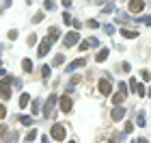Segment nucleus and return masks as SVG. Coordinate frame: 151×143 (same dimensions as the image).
I'll use <instances>...</instances> for the list:
<instances>
[{"label": "nucleus", "instance_id": "obj_1", "mask_svg": "<svg viewBox=\"0 0 151 143\" xmlns=\"http://www.w3.org/2000/svg\"><path fill=\"white\" fill-rule=\"evenodd\" d=\"M97 89H99L101 95H110V91H112V78H101L99 85H97Z\"/></svg>", "mask_w": 151, "mask_h": 143}, {"label": "nucleus", "instance_id": "obj_2", "mask_svg": "<svg viewBox=\"0 0 151 143\" xmlns=\"http://www.w3.org/2000/svg\"><path fill=\"white\" fill-rule=\"evenodd\" d=\"M50 134H52V139H56V141H63V139H65V134H67V130H65V126H63V124H54Z\"/></svg>", "mask_w": 151, "mask_h": 143}, {"label": "nucleus", "instance_id": "obj_3", "mask_svg": "<svg viewBox=\"0 0 151 143\" xmlns=\"http://www.w3.org/2000/svg\"><path fill=\"white\" fill-rule=\"evenodd\" d=\"M56 102H58V95L52 93L50 98H47L45 106H43V115H45V117H50V115H52V108H54V104H56Z\"/></svg>", "mask_w": 151, "mask_h": 143}, {"label": "nucleus", "instance_id": "obj_4", "mask_svg": "<svg viewBox=\"0 0 151 143\" xmlns=\"http://www.w3.org/2000/svg\"><path fill=\"white\" fill-rule=\"evenodd\" d=\"M80 41V35H78V33H76V30H71V33H67V35H65V46L67 48H71V46H76V44H78Z\"/></svg>", "mask_w": 151, "mask_h": 143}, {"label": "nucleus", "instance_id": "obj_5", "mask_svg": "<svg viewBox=\"0 0 151 143\" xmlns=\"http://www.w3.org/2000/svg\"><path fill=\"white\" fill-rule=\"evenodd\" d=\"M58 104H60V111H63V113H71L73 102H71V98H69V95H63V98L58 100Z\"/></svg>", "mask_w": 151, "mask_h": 143}, {"label": "nucleus", "instance_id": "obj_6", "mask_svg": "<svg viewBox=\"0 0 151 143\" xmlns=\"http://www.w3.org/2000/svg\"><path fill=\"white\" fill-rule=\"evenodd\" d=\"M127 9L132 13H140V11H145V2L142 0H132V2H127Z\"/></svg>", "mask_w": 151, "mask_h": 143}, {"label": "nucleus", "instance_id": "obj_7", "mask_svg": "<svg viewBox=\"0 0 151 143\" xmlns=\"http://www.w3.org/2000/svg\"><path fill=\"white\" fill-rule=\"evenodd\" d=\"M50 46H52V41H50V39H43V44H41L39 48H37V54H39V59L41 57H45V54H47V50H50Z\"/></svg>", "mask_w": 151, "mask_h": 143}, {"label": "nucleus", "instance_id": "obj_8", "mask_svg": "<svg viewBox=\"0 0 151 143\" xmlns=\"http://www.w3.org/2000/svg\"><path fill=\"white\" fill-rule=\"evenodd\" d=\"M123 117H125V108H123V106H116L114 111H112V121H121Z\"/></svg>", "mask_w": 151, "mask_h": 143}, {"label": "nucleus", "instance_id": "obj_9", "mask_svg": "<svg viewBox=\"0 0 151 143\" xmlns=\"http://www.w3.org/2000/svg\"><path fill=\"white\" fill-rule=\"evenodd\" d=\"M58 37H60V30L56 28V26H52V28H50V30H47V39H50V41L54 44V41H56V39H58Z\"/></svg>", "mask_w": 151, "mask_h": 143}, {"label": "nucleus", "instance_id": "obj_10", "mask_svg": "<svg viewBox=\"0 0 151 143\" xmlns=\"http://www.w3.org/2000/svg\"><path fill=\"white\" fill-rule=\"evenodd\" d=\"M108 54H110V50H108V48H101V50L97 52V57H95V61H97V63H104V61L108 59Z\"/></svg>", "mask_w": 151, "mask_h": 143}, {"label": "nucleus", "instance_id": "obj_11", "mask_svg": "<svg viewBox=\"0 0 151 143\" xmlns=\"http://www.w3.org/2000/svg\"><path fill=\"white\" fill-rule=\"evenodd\" d=\"M125 98H127V95L119 91V93H116V95H112V100H110V102H112V104H114V106H121V104H123V102H125Z\"/></svg>", "mask_w": 151, "mask_h": 143}, {"label": "nucleus", "instance_id": "obj_12", "mask_svg": "<svg viewBox=\"0 0 151 143\" xmlns=\"http://www.w3.org/2000/svg\"><path fill=\"white\" fill-rule=\"evenodd\" d=\"M82 65H86V61H84V59H78V61H73V63L67 65V72H73L76 67H82Z\"/></svg>", "mask_w": 151, "mask_h": 143}, {"label": "nucleus", "instance_id": "obj_13", "mask_svg": "<svg viewBox=\"0 0 151 143\" xmlns=\"http://www.w3.org/2000/svg\"><path fill=\"white\" fill-rule=\"evenodd\" d=\"M121 35L125 37V39H136V37H138V30H127V28H123Z\"/></svg>", "mask_w": 151, "mask_h": 143}, {"label": "nucleus", "instance_id": "obj_14", "mask_svg": "<svg viewBox=\"0 0 151 143\" xmlns=\"http://www.w3.org/2000/svg\"><path fill=\"white\" fill-rule=\"evenodd\" d=\"M28 102H30V95H28V93H22V95H19V106H22V108L28 106Z\"/></svg>", "mask_w": 151, "mask_h": 143}, {"label": "nucleus", "instance_id": "obj_15", "mask_svg": "<svg viewBox=\"0 0 151 143\" xmlns=\"http://www.w3.org/2000/svg\"><path fill=\"white\" fill-rule=\"evenodd\" d=\"M63 63H65V57H63V54H56V57L52 59V65H56V67L63 65Z\"/></svg>", "mask_w": 151, "mask_h": 143}, {"label": "nucleus", "instance_id": "obj_16", "mask_svg": "<svg viewBox=\"0 0 151 143\" xmlns=\"http://www.w3.org/2000/svg\"><path fill=\"white\" fill-rule=\"evenodd\" d=\"M19 124L30 126V124H32V117H28V115H19Z\"/></svg>", "mask_w": 151, "mask_h": 143}, {"label": "nucleus", "instance_id": "obj_17", "mask_svg": "<svg viewBox=\"0 0 151 143\" xmlns=\"http://www.w3.org/2000/svg\"><path fill=\"white\" fill-rule=\"evenodd\" d=\"M136 124H138L140 128L147 124V117H145V113H138V119H136Z\"/></svg>", "mask_w": 151, "mask_h": 143}, {"label": "nucleus", "instance_id": "obj_18", "mask_svg": "<svg viewBox=\"0 0 151 143\" xmlns=\"http://www.w3.org/2000/svg\"><path fill=\"white\" fill-rule=\"evenodd\" d=\"M22 70H26V72H30V70H32V63H30L28 59H24V61H22Z\"/></svg>", "mask_w": 151, "mask_h": 143}, {"label": "nucleus", "instance_id": "obj_19", "mask_svg": "<svg viewBox=\"0 0 151 143\" xmlns=\"http://www.w3.org/2000/svg\"><path fill=\"white\" fill-rule=\"evenodd\" d=\"M37 139V130H30L28 134H26V143H30V141H35Z\"/></svg>", "mask_w": 151, "mask_h": 143}, {"label": "nucleus", "instance_id": "obj_20", "mask_svg": "<svg viewBox=\"0 0 151 143\" xmlns=\"http://www.w3.org/2000/svg\"><path fill=\"white\" fill-rule=\"evenodd\" d=\"M17 141V132H9L6 134V143H15Z\"/></svg>", "mask_w": 151, "mask_h": 143}, {"label": "nucleus", "instance_id": "obj_21", "mask_svg": "<svg viewBox=\"0 0 151 143\" xmlns=\"http://www.w3.org/2000/svg\"><path fill=\"white\" fill-rule=\"evenodd\" d=\"M140 78L145 80V83H149V80H151V72H147V70H142V72H140Z\"/></svg>", "mask_w": 151, "mask_h": 143}, {"label": "nucleus", "instance_id": "obj_22", "mask_svg": "<svg viewBox=\"0 0 151 143\" xmlns=\"http://www.w3.org/2000/svg\"><path fill=\"white\" fill-rule=\"evenodd\" d=\"M132 130H134V124H132V121H125V128H123V132H125V134H129Z\"/></svg>", "mask_w": 151, "mask_h": 143}, {"label": "nucleus", "instance_id": "obj_23", "mask_svg": "<svg viewBox=\"0 0 151 143\" xmlns=\"http://www.w3.org/2000/svg\"><path fill=\"white\" fill-rule=\"evenodd\" d=\"M30 111H32V115H39V100H35V102H32Z\"/></svg>", "mask_w": 151, "mask_h": 143}, {"label": "nucleus", "instance_id": "obj_24", "mask_svg": "<svg viewBox=\"0 0 151 143\" xmlns=\"http://www.w3.org/2000/svg\"><path fill=\"white\" fill-rule=\"evenodd\" d=\"M86 26H91V28H97V26H99V22H97V20H88V22H86Z\"/></svg>", "mask_w": 151, "mask_h": 143}, {"label": "nucleus", "instance_id": "obj_25", "mask_svg": "<svg viewBox=\"0 0 151 143\" xmlns=\"http://www.w3.org/2000/svg\"><path fill=\"white\" fill-rule=\"evenodd\" d=\"M41 74H43V78H47V76H50V67L43 65V67H41Z\"/></svg>", "mask_w": 151, "mask_h": 143}, {"label": "nucleus", "instance_id": "obj_26", "mask_svg": "<svg viewBox=\"0 0 151 143\" xmlns=\"http://www.w3.org/2000/svg\"><path fill=\"white\" fill-rule=\"evenodd\" d=\"M136 93H138V95H142V98H145V85H138V87H136Z\"/></svg>", "mask_w": 151, "mask_h": 143}, {"label": "nucleus", "instance_id": "obj_27", "mask_svg": "<svg viewBox=\"0 0 151 143\" xmlns=\"http://www.w3.org/2000/svg\"><path fill=\"white\" fill-rule=\"evenodd\" d=\"M6 117V108H4V104H0V119H4Z\"/></svg>", "mask_w": 151, "mask_h": 143}, {"label": "nucleus", "instance_id": "obj_28", "mask_svg": "<svg viewBox=\"0 0 151 143\" xmlns=\"http://www.w3.org/2000/svg\"><path fill=\"white\" fill-rule=\"evenodd\" d=\"M37 44V35H30L28 37V46H35Z\"/></svg>", "mask_w": 151, "mask_h": 143}, {"label": "nucleus", "instance_id": "obj_29", "mask_svg": "<svg viewBox=\"0 0 151 143\" xmlns=\"http://www.w3.org/2000/svg\"><path fill=\"white\" fill-rule=\"evenodd\" d=\"M4 134H6V126L0 124V137H4Z\"/></svg>", "mask_w": 151, "mask_h": 143}, {"label": "nucleus", "instance_id": "obj_30", "mask_svg": "<svg viewBox=\"0 0 151 143\" xmlns=\"http://www.w3.org/2000/svg\"><path fill=\"white\" fill-rule=\"evenodd\" d=\"M9 39H17V30H11L9 33Z\"/></svg>", "mask_w": 151, "mask_h": 143}, {"label": "nucleus", "instance_id": "obj_31", "mask_svg": "<svg viewBox=\"0 0 151 143\" xmlns=\"http://www.w3.org/2000/svg\"><path fill=\"white\" fill-rule=\"evenodd\" d=\"M142 22H145V26H149V24H151V15H147V17H142Z\"/></svg>", "mask_w": 151, "mask_h": 143}, {"label": "nucleus", "instance_id": "obj_32", "mask_svg": "<svg viewBox=\"0 0 151 143\" xmlns=\"http://www.w3.org/2000/svg\"><path fill=\"white\" fill-rule=\"evenodd\" d=\"M41 143H50V141H47V137H41Z\"/></svg>", "mask_w": 151, "mask_h": 143}, {"label": "nucleus", "instance_id": "obj_33", "mask_svg": "<svg viewBox=\"0 0 151 143\" xmlns=\"http://www.w3.org/2000/svg\"><path fill=\"white\" fill-rule=\"evenodd\" d=\"M138 143H149V141L147 139H138Z\"/></svg>", "mask_w": 151, "mask_h": 143}, {"label": "nucleus", "instance_id": "obj_34", "mask_svg": "<svg viewBox=\"0 0 151 143\" xmlns=\"http://www.w3.org/2000/svg\"><path fill=\"white\" fill-rule=\"evenodd\" d=\"M67 143H76V141H67Z\"/></svg>", "mask_w": 151, "mask_h": 143}, {"label": "nucleus", "instance_id": "obj_35", "mask_svg": "<svg viewBox=\"0 0 151 143\" xmlns=\"http://www.w3.org/2000/svg\"><path fill=\"white\" fill-rule=\"evenodd\" d=\"M0 65H2V59H0Z\"/></svg>", "mask_w": 151, "mask_h": 143}]
</instances>
